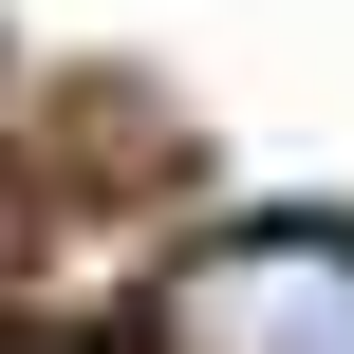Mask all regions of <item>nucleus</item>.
<instances>
[{
    "label": "nucleus",
    "instance_id": "f257e3e1",
    "mask_svg": "<svg viewBox=\"0 0 354 354\" xmlns=\"http://www.w3.org/2000/svg\"><path fill=\"white\" fill-rule=\"evenodd\" d=\"M149 354H354V224H224L168 261Z\"/></svg>",
    "mask_w": 354,
    "mask_h": 354
},
{
    "label": "nucleus",
    "instance_id": "f03ea898",
    "mask_svg": "<svg viewBox=\"0 0 354 354\" xmlns=\"http://www.w3.org/2000/svg\"><path fill=\"white\" fill-rule=\"evenodd\" d=\"M0 354H93V336H0Z\"/></svg>",
    "mask_w": 354,
    "mask_h": 354
},
{
    "label": "nucleus",
    "instance_id": "7ed1b4c3",
    "mask_svg": "<svg viewBox=\"0 0 354 354\" xmlns=\"http://www.w3.org/2000/svg\"><path fill=\"white\" fill-rule=\"evenodd\" d=\"M0 243H19V224H0Z\"/></svg>",
    "mask_w": 354,
    "mask_h": 354
}]
</instances>
